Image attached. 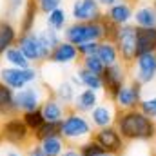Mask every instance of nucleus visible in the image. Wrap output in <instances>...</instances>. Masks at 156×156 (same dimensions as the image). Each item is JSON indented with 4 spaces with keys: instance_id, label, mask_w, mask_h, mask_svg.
Returning <instances> with one entry per match:
<instances>
[{
    "instance_id": "1",
    "label": "nucleus",
    "mask_w": 156,
    "mask_h": 156,
    "mask_svg": "<svg viewBox=\"0 0 156 156\" xmlns=\"http://www.w3.org/2000/svg\"><path fill=\"white\" fill-rule=\"evenodd\" d=\"M115 127L125 142H154L156 140V120L145 116L140 109L118 111Z\"/></svg>"
},
{
    "instance_id": "2",
    "label": "nucleus",
    "mask_w": 156,
    "mask_h": 156,
    "mask_svg": "<svg viewBox=\"0 0 156 156\" xmlns=\"http://www.w3.org/2000/svg\"><path fill=\"white\" fill-rule=\"evenodd\" d=\"M93 134H94V127L91 125L87 115H80L69 109L64 120L60 122V136L66 140L67 145L78 147L87 140H91Z\"/></svg>"
},
{
    "instance_id": "3",
    "label": "nucleus",
    "mask_w": 156,
    "mask_h": 156,
    "mask_svg": "<svg viewBox=\"0 0 156 156\" xmlns=\"http://www.w3.org/2000/svg\"><path fill=\"white\" fill-rule=\"evenodd\" d=\"M0 142L15 147V149H26L33 142V133L27 129L24 120L18 116L5 118L0 123Z\"/></svg>"
},
{
    "instance_id": "4",
    "label": "nucleus",
    "mask_w": 156,
    "mask_h": 156,
    "mask_svg": "<svg viewBox=\"0 0 156 156\" xmlns=\"http://www.w3.org/2000/svg\"><path fill=\"white\" fill-rule=\"evenodd\" d=\"M64 40L76 47L87 42H100L104 40L102 24L100 22H73L64 29Z\"/></svg>"
},
{
    "instance_id": "5",
    "label": "nucleus",
    "mask_w": 156,
    "mask_h": 156,
    "mask_svg": "<svg viewBox=\"0 0 156 156\" xmlns=\"http://www.w3.org/2000/svg\"><path fill=\"white\" fill-rule=\"evenodd\" d=\"M40 80V71L37 66L20 69L11 66H0V82L11 87L13 91H20L31 83H37Z\"/></svg>"
},
{
    "instance_id": "6",
    "label": "nucleus",
    "mask_w": 156,
    "mask_h": 156,
    "mask_svg": "<svg viewBox=\"0 0 156 156\" xmlns=\"http://www.w3.org/2000/svg\"><path fill=\"white\" fill-rule=\"evenodd\" d=\"M15 45L26 55V58H27L33 66L49 60V53H51V51L44 45V42L40 40L38 33H35V31H31V33H24V35H18V38H16V44H15Z\"/></svg>"
},
{
    "instance_id": "7",
    "label": "nucleus",
    "mask_w": 156,
    "mask_h": 156,
    "mask_svg": "<svg viewBox=\"0 0 156 156\" xmlns=\"http://www.w3.org/2000/svg\"><path fill=\"white\" fill-rule=\"evenodd\" d=\"M127 75H129V66L118 62L113 66H107L104 69L102 76V85H104V94L107 96V100L113 102V98L118 94V91L127 83Z\"/></svg>"
},
{
    "instance_id": "8",
    "label": "nucleus",
    "mask_w": 156,
    "mask_h": 156,
    "mask_svg": "<svg viewBox=\"0 0 156 156\" xmlns=\"http://www.w3.org/2000/svg\"><path fill=\"white\" fill-rule=\"evenodd\" d=\"M115 45L120 55V62L131 66L136 58V26H120L115 38Z\"/></svg>"
},
{
    "instance_id": "9",
    "label": "nucleus",
    "mask_w": 156,
    "mask_h": 156,
    "mask_svg": "<svg viewBox=\"0 0 156 156\" xmlns=\"http://www.w3.org/2000/svg\"><path fill=\"white\" fill-rule=\"evenodd\" d=\"M142 100H144V85L138 80L131 78L113 98V104L118 111H131V109H138Z\"/></svg>"
},
{
    "instance_id": "10",
    "label": "nucleus",
    "mask_w": 156,
    "mask_h": 156,
    "mask_svg": "<svg viewBox=\"0 0 156 156\" xmlns=\"http://www.w3.org/2000/svg\"><path fill=\"white\" fill-rule=\"evenodd\" d=\"M45 89L44 85H40L38 82L37 83H31L20 91H15V102H16V109L18 113H27V111H35V109H40L42 102L45 100Z\"/></svg>"
},
{
    "instance_id": "11",
    "label": "nucleus",
    "mask_w": 156,
    "mask_h": 156,
    "mask_svg": "<svg viewBox=\"0 0 156 156\" xmlns=\"http://www.w3.org/2000/svg\"><path fill=\"white\" fill-rule=\"evenodd\" d=\"M93 140L104 149V153H109V154H115V156H120L125 153L127 142L120 136V133H118V129L115 125L96 129L94 134H93Z\"/></svg>"
},
{
    "instance_id": "12",
    "label": "nucleus",
    "mask_w": 156,
    "mask_h": 156,
    "mask_svg": "<svg viewBox=\"0 0 156 156\" xmlns=\"http://www.w3.org/2000/svg\"><path fill=\"white\" fill-rule=\"evenodd\" d=\"M133 66V76L138 80L142 85H147L156 80V53H147V55H140L134 58Z\"/></svg>"
},
{
    "instance_id": "13",
    "label": "nucleus",
    "mask_w": 156,
    "mask_h": 156,
    "mask_svg": "<svg viewBox=\"0 0 156 156\" xmlns=\"http://www.w3.org/2000/svg\"><path fill=\"white\" fill-rule=\"evenodd\" d=\"M116 115L118 109L115 107V104L111 100H105V102H100L87 116H89V122L91 125L96 129H104V127H111L116 123Z\"/></svg>"
},
{
    "instance_id": "14",
    "label": "nucleus",
    "mask_w": 156,
    "mask_h": 156,
    "mask_svg": "<svg viewBox=\"0 0 156 156\" xmlns=\"http://www.w3.org/2000/svg\"><path fill=\"white\" fill-rule=\"evenodd\" d=\"M71 16L75 22H100L104 13L98 0H76L73 2Z\"/></svg>"
},
{
    "instance_id": "15",
    "label": "nucleus",
    "mask_w": 156,
    "mask_h": 156,
    "mask_svg": "<svg viewBox=\"0 0 156 156\" xmlns=\"http://www.w3.org/2000/svg\"><path fill=\"white\" fill-rule=\"evenodd\" d=\"M80 60V53H78V47L62 40L51 53H49V64H56V66H69V64H75Z\"/></svg>"
},
{
    "instance_id": "16",
    "label": "nucleus",
    "mask_w": 156,
    "mask_h": 156,
    "mask_svg": "<svg viewBox=\"0 0 156 156\" xmlns=\"http://www.w3.org/2000/svg\"><path fill=\"white\" fill-rule=\"evenodd\" d=\"M98 104H100V93H96L93 89H82L76 93V96L71 104V109L80 115H89Z\"/></svg>"
},
{
    "instance_id": "17",
    "label": "nucleus",
    "mask_w": 156,
    "mask_h": 156,
    "mask_svg": "<svg viewBox=\"0 0 156 156\" xmlns=\"http://www.w3.org/2000/svg\"><path fill=\"white\" fill-rule=\"evenodd\" d=\"M71 107H66L62 102H58L53 94H47L45 96V100L42 102V105H40V111H42V115H44V120L45 122H55V123H60L64 116L67 115V111H69Z\"/></svg>"
},
{
    "instance_id": "18",
    "label": "nucleus",
    "mask_w": 156,
    "mask_h": 156,
    "mask_svg": "<svg viewBox=\"0 0 156 156\" xmlns=\"http://www.w3.org/2000/svg\"><path fill=\"white\" fill-rule=\"evenodd\" d=\"M156 53V27H136V56Z\"/></svg>"
},
{
    "instance_id": "19",
    "label": "nucleus",
    "mask_w": 156,
    "mask_h": 156,
    "mask_svg": "<svg viewBox=\"0 0 156 156\" xmlns=\"http://www.w3.org/2000/svg\"><path fill=\"white\" fill-rule=\"evenodd\" d=\"M104 15H105L111 22H115L116 26H127V24L133 20L134 7H133L129 2L122 0V2H118V4H115V5L107 7V11H105Z\"/></svg>"
},
{
    "instance_id": "20",
    "label": "nucleus",
    "mask_w": 156,
    "mask_h": 156,
    "mask_svg": "<svg viewBox=\"0 0 156 156\" xmlns=\"http://www.w3.org/2000/svg\"><path fill=\"white\" fill-rule=\"evenodd\" d=\"M18 109H16V102H15V91L11 87H7L5 83L0 82V118H13L18 116Z\"/></svg>"
},
{
    "instance_id": "21",
    "label": "nucleus",
    "mask_w": 156,
    "mask_h": 156,
    "mask_svg": "<svg viewBox=\"0 0 156 156\" xmlns=\"http://www.w3.org/2000/svg\"><path fill=\"white\" fill-rule=\"evenodd\" d=\"M18 38V29L15 27V24L7 18H0V58L2 55L16 44Z\"/></svg>"
},
{
    "instance_id": "22",
    "label": "nucleus",
    "mask_w": 156,
    "mask_h": 156,
    "mask_svg": "<svg viewBox=\"0 0 156 156\" xmlns=\"http://www.w3.org/2000/svg\"><path fill=\"white\" fill-rule=\"evenodd\" d=\"M38 13H40V9H38L37 0H27L24 11H22V15H20V26H18V27H20V35L35 31L37 15H38Z\"/></svg>"
},
{
    "instance_id": "23",
    "label": "nucleus",
    "mask_w": 156,
    "mask_h": 156,
    "mask_svg": "<svg viewBox=\"0 0 156 156\" xmlns=\"http://www.w3.org/2000/svg\"><path fill=\"white\" fill-rule=\"evenodd\" d=\"M78 87L69 80V78H64L56 87H55V91H53V96L58 100V102H62L66 107H71V104H73V100H75V96H76V91Z\"/></svg>"
},
{
    "instance_id": "24",
    "label": "nucleus",
    "mask_w": 156,
    "mask_h": 156,
    "mask_svg": "<svg viewBox=\"0 0 156 156\" xmlns=\"http://www.w3.org/2000/svg\"><path fill=\"white\" fill-rule=\"evenodd\" d=\"M94 55L98 56V60H100L105 67L120 62V55H118L116 45H115V42H109V40H100V42H98V49H96Z\"/></svg>"
},
{
    "instance_id": "25",
    "label": "nucleus",
    "mask_w": 156,
    "mask_h": 156,
    "mask_svg": "<svg viewBox=\"0 0 156 156\" xmlns=\"http://www.w3.org/2000/svg\"><path fill=\"white\" fill-rule=\"evenodd\" d=\"M75 76L78 78L80 87H83V89H93V91H96V93H102V91H104L102 76H100V75H94V73H91V71H87V69H83V67H78L76 73H75Z\"/></svg>"
},
{
    "instance_id": "26",
    "label": "nucleus",
    "mask_w": 156,
    "mask_h": 156,
    "mask_svg": "<svg viewBox=\"0 0 156 156\" xmlns=\"http://www.w3.org/2000/svg\"><path fill=\"white\" fill-rule=\"evenodd\" d=\"M136 27H156V9L153 5H140L133 15Z\"/></svg>"
},
{
    "instance_id": "27",
    "label": "nucleus",
    "mask_w": 156,
    "mask_h": 156,
    "mask_svg": "<svg viewBox=\"0 0 156 156\" xmlns=\"http://www.w3.org/2000/svg\"><path fill=\"white\" fill-rule=\"evenodd\" d=\"M2 60L5 62V66L20 67V69H26V67H31V66H33V64L26 58V55H24L16 45H11V47L2 55Z\"/></svg>"
},
{
    "instance_id": "28",
    "label": "nucleus",
    "mask_w": 156,
    "mask_h": 156,
    "mask_svg": "<svg viewBox=\"0 0 156 156\" xmlns=\"http://www.w3.org/2000/svg\"><path fill=\"white\" fill-rule=\"evenodd\" d=\"M40 147L44 151V156H60L66 151L67 144H66V140L62 136H51V138L42 140Z\"/></svg>"
},
{
    "instance_id": "29",
    "label": "nucleus",
    "mask_w": 156,
    "mask_h": 156,
    "mask_svg": "<svg viewBox=\"0 0 156 156\" xmlns=\"http://www.w3.org/2000/svg\"><path fill=\"white\" fill-rule=\"evenodd\" d=\"M45 26L51 27V29H55V31H58V33L64 31L67 27V13H66V9L64 7H58V9L51 11L45 16Z\"/></svg>"
},
{
    "instance_id": "30",
    "label": "nucleus",
    "mask_w": 156,
    "mask_h": 156,
    "mask_svg": "<svg viewBox=\"0 0 156 156\" xmlns=\"http://www.w3.org/2000/svg\"><path fill=\"white\" fill-rule=\"evenodd\" d=\"M51 136H60V123H55V122H45L40 129H37L33 133V142H42L45 138H51Z\"/></svg>"
},
{
    "instance_id": "31",
    "label": "nucleus",
    "mask_w": 156,
    "mask_h": 156,
    "mask_svg": "<svg viewBox=\"0 0 156 156\" xmlns=\"http://www.w3.org/2000/svg\"><path fill=\"white\" fill-rule=\"evenodd\" d=\"M20 118L24 120V123L27 125V129L31 131V133H35L37 129H40L44 123H45V120H44V115H42V111L40 109H35V111H27V113H22Z\"/></svg>"
},
{
    "instance_id": "32",
    "label": "nucleus",
    "mask_w": 156,
    "mask_h": 156,
    "mask_svg": "<svg viewBox=\"0 0 156 156\" xmlns=\"http://www.w3.org/2000/svg\"><path fill=\"white\" fill-rule=\"evenodd\" d=\"M38 37L40 40L44 42V45L49 49V51H53L60 42H62V38H60V33L58 31H55V29H51V27H44V29H40L38 31Z\"/></svg>"
},
{
    "instance_id": "33",
    "label": "nucleus",
    "mask_w": 156,
    "mask_h": 156,
    "mask_svg": "<svg viewBox=\"0 0 156 156\" xmlns=\"http://www.w3.org/2000/svg\"><path fill=\"white\" fill-rule=\"evenodd\" d=\"M80 67H83V69H87V71H91V73H94V75H102L104 69H105V66L98 60L96 55L82 56V58H80Z\"/></svg>"
},
{
    "instance_id": "34",
    "label": "nucleus",
    "mask_w": 156,
    "mask_h": 156,
    "mask_svg": "<svg viewBox=\"0 0 156 156\" xmlns=\"http://www.w3.org/2000/svg\"><path fill=\"white\" fill-rule=\"evenodd\" d=\"M26 4H27V0H5V18L7 20L20 18Z\"/></svg>"
},
{
    "instance_id": "35",
    "label": "nucleus",
    "mask_w": 156,
    "mask_h": 156,
    "mask_svg": "<svg viewBox=\"0 0 156 156\" xmlns=\"http://www.w3.org/2000/svg\"><path fill=\"white\" fill-rule=\"evenodd\" d=\"M100 24H102V29H104V40H109V42H115L116 38V33H118V27L115 22H111L105 15L100 18Z\"/></svg>"
},
{
    "instance_id": "36",
    "label": "nucleus",
    "mask_w": 156,
    "mask_h": 156,
    "mask_svg": "<svg viewBox=\"0 0 156 156\" xmlns=\"http://www.w3.org/2000/svg\"><path fill=\"white\" fill-rule=\"evenodd\" d=\"M78 151H80V154L82 156H100V154H104V149H102L93 138L87 140L85 144L78 145Z\"/></svg>"
},
{
    "instance_id": "37",
    "label": "nucleus",
    "mask_w": 156,
    "mask_h": 156,
    "mask_svg": "<svg viewBox=\"0 0 156 156\" xmlns=\"http://www.w3.org/2000/svg\"><path fill=\"white\" fill-rule=\"evenodd\" d=\"M138 109H140L145 116L156 120V94L154 96H151V98H144V100L140 102Z\"/></svg>"
},
{
    "instance_id": "38",
    "label": "nucleus",
    "mask_w": 156,
    "mask_h": 156,
    "mask_svg": "<svg viewBox=\"0 0 156 156\" xmlns=\"http://www.w3.org/2000/svg\"><path fill=\"white\" fill-rule=\"evenodd\" d=\"M37 4H38L40 13H45V15H49L51 11L62 7V0H37Z\"/></svg>"
},
{
    "instance_id": "39",
    "label": "nucleus",
    "mask_w": 156,
    "mask_h": 156,
    "mask_svg": "<svg viewBox=\"0 0 156 156\" xmlns=\"http://www.w3.org/2000/svg\"><path fill=\"white\" fill-rule=\"evenodd\" d=\"M98 49V42H87V44H82L78 45V53H80V58L82 56H91L94 55Z\"/></svg>"
},
{
    "instance_id": "40",
    "label": "nucleus",
    "mask_w": 156,
    "mask_h": 156,
    "mask_svg": "<svg viewBox=\"0 0 156 156\" xmlns=\"http://www.w3.org/2000/svg\"><path fill=\"white\" fill-rule=\"evenodd\" d=\"M24 156H44V151H42V147H40L38 142H31V144L26 147Z\"/></svg>"
},
{
    "instance_id": "41",
    "label": "nucleus",
    "mask_w": 156,
    "mask_h": 156,
    "mask_svg": "<svg viewBox=\"0 0 156 156\" xmlns=\"http://www.w3.org/2000/svg\"><path fill=\"white\" fill-rule=\"evenodd\" d=\"M60 156H82V154H80L78 147H73V145H67V147H66V151H64V153H62Z\"/></svg>"
},
{
    "instance_id": "42",
    "label": "nucleus",
    "mask_w": 156,
    "mask_h": 156,
    "mask_svg": "<svg viewBox=\"0 0 156 156\" xmlns=\"http://www.w3.org/2000/svg\"><path fill=\"white\" fill-rule=\"evenodd\" d=\"M4 156H24V153H22L20 149H15V147H11V149H5Z\"/></svg>"
},
{
    "instance_id": "43",
    "label": "nucleus",
    "mask_w": 156,
    "mask_h": 156,
    "mask_svg": "<svg viewBox=\"0 0 156 156\" xmlns=\"http://www.w3.org/2000/svg\"><path fill=\"white\" fill-rule=\"evenodd\" d=\"M118 2H122V0H98V4L104 5V7H111V5H115Z\"/></svg>"
},
{
    "instance_id": "44",
    "label": "nucleus",
    "mask_w": 156,
    "mask_h": 156,
    "mask_svg": "<svg viewBox=\"0 0 156 156\" xmlns=\"http://www.w3.org/2000/svg\"><path fill=\"white\" fill-rule=\"evenodd\" d=\"M100 156H115V154H109V153H104V154H100Z\"/></svg>"
},
{
    "instance_id": "45",
    "label": "nucleus",
    "mask_w": 156,
    "mask_h": 156,
    "mask_svg": "<svg viewBox=\"0 0 156 156\" xmlns=\"http://www.w3.org/2000/svg\"><path fill=\"white\" fill-rule=\"evenodd\" d=\"M153 7H154V9H156V0H154V4H153Z\"/></svg>"
},
{
    "instance_id": "46",
    "label": "nucleus",
    "mask_w": 156,
    "mask_h": 156,
    "mask_svg": "<svg viewBox=\"0 0 156 156\" xmlns=\"http://www.w3.org/2000/svg\"><path fill=\"white\" fill-rule=\"evenodd\" d=\"M154 156H156V154H154Z\"/></svg>"
}]
</instances>
